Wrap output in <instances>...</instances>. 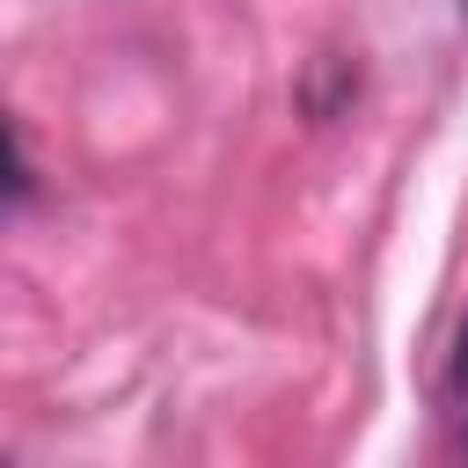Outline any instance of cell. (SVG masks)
Returning <instances> with one entry per match:
<instances>
[{
    "instance_id": "cell-1",
    "label": "cell",
    "mask_w": 468,
    "mask_h": 468,
    "mask_svg": "<svg viewBox=\"0 0 468 468\" xmlns=\"http://www.w3.org/2000/svg\"><path fill=\"white\" fill-rule=\"evenodd\" d=\"M453 380L468 388V322H461V336H453Z\"/></svg>"
},
{
    "instance_id": "cell-2",
    "label": "cell",
    "mask_w": 468,
    "mask_h": 468,
    "mask_svg": "<svg viewBox=\"0 0 468 468\" xmlns=\"http://www.w3.org/2000/svg\"><path fill=\"white\" fill-rule=\"evenodd\" d=\"M461 15H468V0H461Z\"/></svg>"
}]
</instances>
